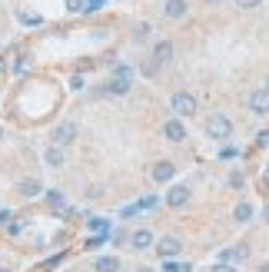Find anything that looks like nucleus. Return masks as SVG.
Listing matches in <instances>:
<instances>
[{"mask_svg":"<svg viewBox=\"0 0 269 272\" xmlns=\"http://www.w3.org/2000/svg\"><path fill=\"white\" fill-rule=\"evenodd\" d=\"M233 133V123H229V116H223V113H213V116H206V136L210 140H226Z\"/></svg>","mask_w":269,"mask_h":272,"instance_id":"obj_1","label":"nucleus"},{"mask_svg":"<svg viewBox=\"0 0 269 272\" xmlns=\"http://www.w3.org/2000/svg\"><path fill=\"white\" fill-rule=\"evenodd\" d=\"M169 103L176 109V116H193V113H196V97H193V93H183V90H179V93H173Z\"/></svg>","mask_w":269,"mask_h":272,"instance_id":"obj_2","label":"nucleus"},{"mask_svg":"<svg viewBox=\"0 0 269 272\" xmlns=\"http://www.w3.org/2000/svg\"><path fill=\"white\" fill-rule=\"evenodd\" d=\"M163 136H166L169 143H183L186 140V126H183L179 120H166L163 123Z\"/></svg>","mask_w":269,"mask_h":272,"instance_id":"obj_3","label":"nucleus"},{"mask_svg":"<svg viewBox=\"0 0 269 272\" xmlns=\"http://www.w3.org/2000/svg\"><path fill=\"white\" fill-rule=\"evenodd\" d=\"M157 249L163 259H173V256H179V249H183V242L176 239V236H166V239H160L157 242Z\"/></svg>","mask_w":269,"mask_h":272,"instance_id":"obj_4","label":"nucleus"},{"mask_svg":"<svg viewBox=\"0 0 269 272\" xmlns=\"http://www.w3.org/2000/svg\"><path fill=\"white\" fill-rule=\"evenodd\" d=\"M73 140H77V126H73V123H60L56 133H54V143L56 146H67V143H73Z\"/></svg>","mask_w":269,"mask_h":272,"instance_id":"obj_5","label":"nucleus"},{"mask_svg":"<svg viewBox=\"0 0 269 272\" xmlns=\"http://www.w3.org/2000/svg\"><path fill=\"white\" fill-rule=\"evenodd\" d=\"M173 176H176V166L169 163V160H160V163L153 166V179H157V183H169Z\"/></svg>","mask_w":269,"mask_h":272,"instance_id":"obj_6","label":"nucleus"},{"mask_svg":"<svg viewBox=\"0 0 269 272\" xmlns=\"http://www.w3.org/2000/svg\"><path fill=\"white\" fill-rule=\"evenodd\" d=\"M249 109H253V113H269V87L256 90V93L249 97Z\"/></svg>","mask_w":269,"mask_h":272,"instance_id":"obj_7","label":"nucleus"},{"mask_svg":"<svg viewBox=\"0 0 269 272\" xmlns=\"http://www.w3.org/2000/svg\"><path fill=\"white\" fill-rule=\"evenodd\" d=\"M166 203L173 209H176V206H186V203H190V189H186V186H173V189L166 193Z\"/></svg>","mask_w":269,"mask_h":272,"instance_id":"obj_8","label":"nucleus"},{"mask_svg":"<svg viewBox=\"0 0 269 272\" xmlns=\"http://www.w3.org/2000/svg\"><path fill=\"white\" fill-rule=\"evenodd\" d=\"M246 256H249V246H246V242H239V246H233V249H223V256H219V259L233 266V262H243Z\"/></svg>","mask_w":269,"mask_h":272,"instance_id":"obj_9","label":"nucleus"},{"mask_svg":"<svg viewBox=\"0 0 269 272\" xmlns=\"http://www.w3.org/2000/svg\"><path fill=\"white\" fill-rule=\"evenodd\" d=\"M169 56H173V44H169V40H160V44L153 47V63L163 66V63H169Z\"/></svg>","mask_w":269,"mask_h":272,"instance_id":"obj_10","label":"nucleus"},{"mask_svg":"<svg viewBox=\"0 0 269 272\" xmlns=\"http://www.w3.org/2000/svg\"><path fill=\"white\" fill-rule=\"evenodd\" d=\"M163 13H166L169 20H179V17H186V0H169L166 7H163Z\"/></svg>","mask_w":269,"mask_h":272,"instance_id":"obj_11","label":"nucleus"},{"mask_svg":"<svg viewBox=\"0 0 269 272\" xmlns=\"http://www.w3.org/2000/svg\"><path fill=\"white\" fill-rule=\"evenodd\" d=\"M17 189H20V196H40V189H44V186H40V179H20V183H17Z\"/></svg>","mask_w":269,"mask_h":272,"instance_id":"obj_12","label":"nucleus"},{"mask_svg":"<svg viewBox=\"0 0 269 272\" xmlns=\"http://www.w3.org/2000/svg\"><path fill=\"white\" fill-rule=\"evenodd\" d=\"M130 246H133V249H150V246H153V236H150L146 229H136L133 236H130Z\"/></svg>","mask_w":269,"mask_h":272,"instance_id":"obj_13","label":"nucleus"},{"mask_svg":"<svg viewBox=\"0 0 269 272\" xmlns=\"http://www.w3.org/2000/svg\"><path fill=\"white\" fill-rule=\"evenodd\" d=\"M47 166H63V146H50V150H47Z\"/></svg>","mask_w":269,"mask_h":272,"instance_id":"obj_14","label":"nucleus"},{"mask_svg":"<svg viewBox=\"0 0 269 272\" xmlns=\"http://www.w3.org/2000/svg\"><path fill=\"white\" fill-rule=\"evenodd\" d=\"M120 269V262L113 259V256H100V259H97V272H116Z\"/></svg>","mask_w":269,"mask_h":272,"instance_id":"obj_15","label":"nucleus"},{"mask_svg":"<svg viewBox=\"0 0 269 272\" xmlns=\"http://www.w3.org/2000/svg\"><path fill=\"white\" fill-rule=\"evenodd\" d=\"M233 216H236V222H246V219L253 216V206H249V203H239V206H236V213H233Z\"/></svg>","mask_w":269,"mask_h":272,"instance_id":"obj_16","label":"nucleus"},{"mask_svg":"<svg viewBox=\"0 0 269 272\" xmlns=\"http://www.w3.org/2000/svg\"><path fill=\"white\" fill-rule=\"evenodd\" d=\"M163 272H190V266H186V262H173V259H166Z\"/></svg>","mask_w":269,"mask_h":272,"instance_id":"obj_17","label":"nucleus"},{"mask_svg":"<svg viewBox=\"0 0 269 272\" xmlns=\"http://www.w3.org/2000/svg\"><path fill=\"white\" fill-rule=\"evenodd\" d=\"M150 30H153V27H150V23H140V27H136V40H146V37H150Z\"/></svg>","mask_w":269,"mask_h":272,"instance_id":"obj_18","label":"nucleus"},{"mask_svg":"<svg viewBox=\"0 0 269 272\" xmlns=\"http://www.w3.org/2000/svg\"><path fill=\"white\" fill-rule=\"evenodd\" d=\"M229 186L239 189V186H243V173H229Z\"/></svg>","mask_w":269,"mask_h":272,"instance_id":"obj_19","label":"nucleus"},{"mask_svg":"<svg viewBox=\"0 0 269 272\" xmlns=\"http://www.w3.org/2000/svg\"><path fill=\"white\" fill-rule=\"evenodd\" d=\"M67 7H70L73 13H77V10H83V0H67Z\"/></svg>","mask_w":269,"mask_h":272,"instance_id":"obj_20","label":"nucleus"},{"mask_svg":"<svg viewBox=\"0 0 269 272\" xmlns=\"http://www.w3.org/2000/svg\"><path fill=\"white\" fill-rule=\"evenodd\" d=\"M90 229H97V232H103V229H107V222H100V219H90Z\"/></svg>","mask_w":269,"mask_h":272,"instance_id":"obj_21","label":"nucleus"},{"mask_svg":"<svg viewBox=\"0 0 269 272\" xmlns=\"http://www.w3.org/2000/svg\"><path fill=\"white\" fill-rule=\"evenodd\" d=\"M20 20L23 23H40V17H34V13H20Z\"/></svg>","mask_w":269,"mask_h":272,"instance_id":"obj_22","label":"nucleus"},{"mask_svg":"<svg viewBox=\"0 0 269 272\" xmlns=\"http://www.w3.org/2000/svg\"><path fill=\"white\" fill-rule=\"evenodd\" d=\"M236 3H239V7H243V10H249V7H256L259 0H236Z\"/></svg>","mask_w":269,"mask_h":272,"instance_id":"obj_23","label":"nucleus"},{"mask_svg":"<svg viewBox=\"0 0 269 272\" xmlns=\"http://www.w3.org/2000/svg\"><path fill=\"white\" fill-rule=\"evenodd\" d=\"M213 272H236V269H233V266H229V262H219V266H216Z\"/></svg>","mask_w":269,"mask_h":272,"instance_id":"obj_24","label":"nucleus"},{"mask_svg":"<svg viewBox=\"0 0 269 272\" xmlns=\"http://www.w3.org/2000/svg\"><path fill=\"white\" fill-rule=\"evenodd\" d=\"M136 272H153V269H150V266H140V269H136Z\"/></svg>","mask_w":269,"mask_h":272,"instance_id":"obj_25","label":"nucleus"},{"mask_svg":"<svg viewBox=\"0 0 269 272\" xmlns=\"http://www.w3.org/2000/svg\"><path fill=\"white\" fill-rule=\"evenodd\" d=\"M266 222H269V206H266Z\"/></svg>","mask_w":269,"mask_h":272,"instance_id":"obj_26","label":"nucleus"},{"mask_svg":"<svg viewBox=\"0 0 269 272\" xmlns=\"http://www.w3.org/2000/svg\"><path fill=\"white\" fill-rule=\"evenodd\" d=\"M0 70H3V60H0Z\"/></svg>","mask_w":269,"mask_h":272,"instance_id":"obj_27","label":"nucleus"},{"mask_svg":"<svg viewBox=\"0 0 269 272\" xmlns=\"http://www.w3.org/2000/svg\"><path fill=\"white\" fill-rule=\"evenodd\" d=\"M0 272H10V269H0Z\"/></svg>","mask_w":269,"mask_h":272,"instance_id":"obj_28","label":"nucleus"},{"mask_svg":"<svg viewBox=\"0 0 269 272\" xmlns=\"http://www.w3.org/2000/svg\"><path fill=\"white\" fill-rule=\"evenodd\" d=\"M266 183H269V173H266Z\"/></svg>","mask_w":269,"mask_h":272,"instance_id":"obj_29","label":"nucleus"},{"mask_svg":"<svg viewBox=\"0 0 269 272\" xmlns=\"http://www.w3.org/2000/svg\"><path fill=\"white\" fill-rule=\"evenodd\" d=\"M0 133H3V130H0Z\"/></svg>","mask_w":269,"mask_h":272,"instance_id":"obj_30","label":"nucleus"}]
</instances>
